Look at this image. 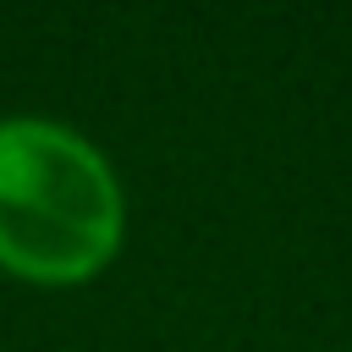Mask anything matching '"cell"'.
<instances>
[{"mask_svg":"<svg viewBox=\"0 0 352 352\" xmlns=\"http://www.w3.org/2000/svg\"><path fill=\"white\" fill-rule=\"evenodd\" d=\"M126 231L110 160L44 116H0V270L33 286L99 275Z\"/></svg>","mask_w":352,"mask_h":352,"instance_id":"6da1fadb","label":"cell"}]
</instances>
